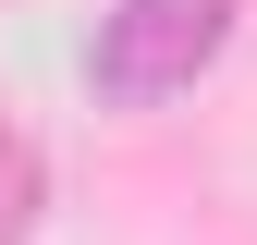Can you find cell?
<instances>
[{
	"instance_id": "cell-1",
	"label": "cell",
	"mask_w": 257,
	"mask_h": 245,
	"mask_svg": "<svg viewBox=\"0 0 257 245\" xmlns=\"http://www.w3.org/2000/svg\"><path fill=\"white\" fill-rule=\"evenodd\" d=\"M233 49V0H122L98 25V98L122 110H159Z\"/></svg>"
},
{
	"instance_id": "cell-2",
	"label": "cell",
	"mask_w": 257,
	"mask_h": 245,
	"mask_svg": "<svg viewBox=\"0 0 257 245\" xmlns=\"http://www.w3.org/2000/svg\"><path fill=\"white\" fill-rule=\"evenodd\" d=\"M37 208H49V160H37L25 135H0V233H25Z\"/></svg>"
}]
</instances>
